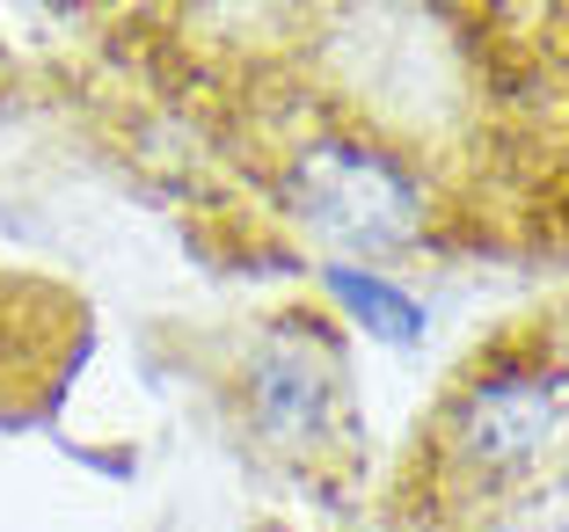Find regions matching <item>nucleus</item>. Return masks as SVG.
I'll return each instance as SVG.
<instances>
[{"instance_id": "obj_4", "label": "nucleus", "mask_w": 569, "mask_h": 532, "mask_svg": "<svg viewBox=\"0 0 569 532\" xmlns=\"http://www.w3.org/2000/svg\"><path fill=\"white\" fill-rule=\"evenodd\" d=\"M329 292L343 307H351V321H366L380 343H417L423 335V314H417V300L409 292H395L387 278H372V270H351V263H336L329 270Z\"/></svg>"}, {"instance_id": "obj_1", "label": "nucleus", "mask_w": 569, "mask_h": 532, "mask_svg": "<svg viewBox=\"0 0 569 532\" xmlns=\"http://www.w3.org/2000/svg\"><path fill=\"white\" fill-rule=\"evenodd\" d=\"M292 198H300V219L321 241L366 249V255L402 249L423 227V204L409 190V175L366 147H315L292 168Z\"/></svg>"}, {"instance_id": "obj_3", "label": "nucleus", "mask_w": 569, "mask_h": 532, "mask_svg": "<svg viewBox=\"0 0 569 532\" xmlns=\"http://www.w3.org/2000/svg\"><path fill=\"white\" fill-rule=\"evenodd\" d=\"M329 380H336V365L315 335H278L256 358V409H263L270 431L300 438V431H315L321 401H329Z\"/></svg>"}, {"instance_id": "obj_2", "label": "nucleus", "mask_w": 569, "mask_h": 532, "mask_svg": "<svg viewBox=\"0 0 569 532\" xmlns=\"http://www.w3.org/2000/svg\"><path fill=\"white\" fill-rule=\"evenodd\" d=\"M555 423H562V387H555L548 372H526V365L489 372V380H475V394L460 401V452H468L475 466H489V474H511V466L540 460Z\"/></svg>"}]
</instances>
